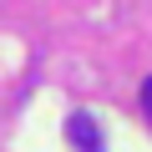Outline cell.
Wrapping results in <instances>:
<instances>
[{"label":"cell","instance_id":"6da1fadb","mask_svg":"<svg viewBox=\"0 0 152 152\" xmlns=\"http://www.w3.org/2000/svg\"><path fill=\"white\" fill-rule=\"evenodd\" d=\"M66 132H71V142L81 147V152H102V137H96V122H91L86 112H76V117L66 122Z\"/></svg>","mask_w":152,"mask_h":152},{"label":"cell","instance_id":"7a4b0ae2","mask_svg":"<svg viewBox=\"0 0 152 152\" xmlns=\"http://www.w3.org/2000/svg\"><path fill=\"white\" fill-rule=\"evenodd\" d=\"M142 112H147V122H152V76L142 81Z\"/></svg>","mask_w":152,"mask_h":152}]
</instances>
